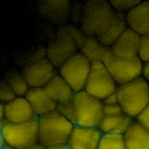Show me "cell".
Masks as SVG:
<instances>
[{
    "mask_svg": "<svg viewBox=\"0 0 149 149\" xmlns=\"http://www.w3.org/2000/svg\"><path fill=\"white\" fill-rule=\"evenodd\" d=\"M110 48L104 46L95 36H84L83 39L79 46L78 52L93 63H102L105 56L109 53Z\"/></svg>",
    "mask_w": 149,
    "mask_h": 149,
    "instance_id": "obj_18",
    "label": "cell"
},
{
    "mask_svg": "<svg viewBox=\"0 0 149 149\" xmlns=\"http://www.w3.org/2000/svg\"><path fill=\"white\" fill-rule=\"evenodd\" d=\"M125 17L129 29L140 36L149 34V1H139Z\"/></svg>",
    "mask_w": 149,
    "mask_h": 149,
    "instance_id": "obj_13",
    "label": "cell"
},
{
    "mask_svg": "<svg viewBox=\"0 0 149 149\" xmlns=\"http://www.w3.org/2000/svg\"><path fill=\"white\" fill-rule=\"evenodd\" d=\"M116 88L118 85L104 63L101 62L91 63L84 91L102 102L107 96L114 93Z\"/></svg>",
    "mask_w": 149,
    "mask_h": 149,
    "instance_id": "obj_9",
    "label": "cell"
},
{
    "mask_svg": "<svg viewBox=\"0 0 149 149\" xmlns=\"http://www.w3.org/2000/svg\"><path fill=\"white\" fill-rule=\"evenodd\" d=\"M116 93L120 108L132 119L136 118L149 104V83L143 77L118 85Z\"/></svg>",
    "mask_w": 149,
    "mask_h": 149,
    "instance_id": "obj_2",
    "label": "cell"
},
{
    "mask_svg": "<svg viewBox=\"0 0 149 149\" xmlns=\"http://www.w3.org/2000/svg\"><path fill=\"white\" fill-rule=\"evenodd\" d=\"M15 97V94L13 93L6 81L4 80L0 82V102L1 104H7V102L13 100Z\"/></svg>",
    "mask_w": 149,
    "mask_h": 149,
    "instance_id": "obj_25",
    "label": "cell"
},
{
    "mask_svg": "<svg viewBox=\"0 0 149 149\" xmlns=\"http://www.w3.org/2000/svg\"><path fill=\"white\" fill-rule=\"evenodd\" d=\"M44 90L57 105L70 102L74 94L72 88L58 74L50 79Z\"/></svg>",
    "mask_w": 149,
    "mask_h": 149,
    "instance_id": "obj_19",
    "label": "cell"
},
{
    "mask_svg": "<svg viewBox=\"0 0 149 149\" xmlns=\"http://www.w3.org/2000/svg\"><path fill=\"white\" fill-rule=\"evenodd\" d=\"M102 135L98 128L74 125L67 146L70 149H97Z\"/></svg>",
    "mask_w": 149,
    "mask_h": 149,
    "instance_id": "obj_11",
    "label": "cell"
},
{
    "mask_svg": "<svg viewBox=\"0 0 149 149\" xmlns=\"http://www.w3.org/2000/svg\"><path fill=\"white\" fill-rule=\"evenodd\" d=\"M127 28L128 26L125 15L114 12L109 22L102 28L100 34L95 37H97V39L104 46L110 48Z\"/></svg>",
    "mask_w": 149,
    "mask_h": 149,
    "instance_id": "obj_15",
    "label": "cell"
},
{
    "mask_svg": "<svg viewBox=\"0 0 149 149\" xmlns=\"http://www.w3.org/2000/svg\"><path fill=\"white\" fill-rule=\"evenodd\" d=\"M134 120L149 130V104Z\"/></svg>",
    "mask_w": 149,
    "mask_h": 149,
    "instance_id": "obj_26",
    "label": "cell"
},
{
    "mask_svg": "<svg viewBox=\"0 0 149 149\" xmlns=\"http://www.w3.org/2000/svg\"><path fill=\"white\" fill-rule=\"evenodd\" d=\"M142 77L149 83V62L143 63V70H142Z\"/></svg>",
    "mask_w": 149,
    "mask_h": 149,
    "instance_id": "obj_28",
    "label": "cell"
},
{
    "mask_svg": "<svg viewBox=\"0 0 149 149\" xmlns=\"http://www.w3.org/2000/svg\"><path fill=\"white\" fill-rule=\"evenodd\" d=\"M102 104H118V96H116V91L114 93H112L109 96H107L105 99L102 101Z\"/></svg>",
    "mask_w": 149,
    "mask_h": 149,
    "instance_id": "obj_27",
    "label": "cell"
},
{
    "mask_svg": "<svg viewBox=\"0 0 149 149\" xmlns=\"http://www.w3.org/2000/svg\"><path fill=\"white\" fill-rule=\"evenodd\" d=\"M84 36L81 30L76 27L63 28L59 32L57 38L49 45L47 58L55 67H60L68 58L78 52Z\"/></svg>",
    "mask_w": 149,
    "mask_h": 149,
    "instance_id": "obj_3",
    "label": "cell"
},
{
    "mask_svg": "<svg viewBox=\"0 0 149 149\" xmlns=\"http://www.w3.org/2000/svg\"><path fill=\"white\" fill-rule=\"evenodd\" d=\"M109 1L92 0L82 4L79 18L80 30L85 36H97L113 16Z\"/></svg>",
    "mask_w": 149,
    "mask_h": 149,
    "instance_id": "obj_4",
    "label": "cell"
},
{
    "mask_svg": "<svg viewBox=\"0 0 149 149\" xmlns=\"http://www.w3.org/2000/svg\"><path fill=\"white\" fill-rule=\"evenodd\" d=\"M140 36L129 28L110 47L112 54L118 57H137Z\"/></svg>",
    "mask_w": 149,
    "mask_h": 149,
    "instance_id": "obj_14",
    "label": "cell"
},
{
    "mask_svg": "<svg viewBox=\"0 0 149 149\" xmlns=\"http://www.w3.org/2000/svg\"><path fill=\"white\" fill-rule=\"evenodd\" d=\"M102 63L118 86L142 77L143 63L138 57H118L109 51Z\"/></svg>",
    "mask_w": 149,
    "mask_h": 149,
    "instance_id": "obj_7",
    "label": "cell"
},
{
    "mask_svg": "<svg viewBox=\"0 0 149 149\" xmlns=\"http://www.w3.org/2000/svg\"><path fill=\"white\" fill-rule=\"evenodd\" d=\"M47 149H70L69 146L67 144H60V146H51V147H49Z\"/></svg>",
    "mask_w": 149,
    "mask_h": 149,
    "instance_id": "obj_32",
    "label": "cell"
},
{
    "mask_svg": "<svg viewBox=\"0 0 149 149\" xmlns=\"http://www.w3.org/2000/svg\"><path fill=\"white\" fill-rule=\"evenodd\" d=\"M5 121L9 123H23L36 118L25 97H15L4 104Z\"/></svg>",
    "mask_w": 149,
    "mask_h": 149,
    "instance_id": "obj_12",
    "label": "cell"
},
{
    "mask_svg": "<svg viewBox=\"0 0 149 149\" xmlns=\"http://www.w3.org/2000/svg\"><path fill=\"white\" fill-rule=\"evenodd\" d=\"M32 107L36 118L53 112L56 110L57 104L46 92L44 88H32L24 96Z\"/></svg>",
    "mask_w": 149,
    "mask_h": 149,
    "instance_id": "obj_16",
    "label": "cell"
},
{
    "mask_svg": "<svg viewBox=\"0 0 149 149\" xmlns=\"http://www.w3.org/2000/svg\"><path fill=\"white\" fill-rule=\"evenodd\" d=\"M3 149H10V148H8V147H7V146H6V147H4Z\"/></svg>",
    "mask_w": 149,
    "mask_h": 149,
    "instance_id": "obj_33",
    "label": "cell"
},
{
    "mask_svg": "<svg viewBox=\"0 0 149 149\" xmlns=\"http://www.w3.org/2000/svg\"><path fill=\"white\" fill-rule=\"evenodd\" d=\"M22 74L30 88H44L50 79L57 74L56 67L48 60L46 55L32 60L23 68Z\"/></svg>",
    "mask_w": 149,
    "mask_h": 149,
    "instance_id": "obj_10",
    "label": "cell"
},
{
    "mask_svg": "<svg viewBox=\"0 0 149 149\" xmlns=\"http://www.w3.org/2000/svg\"><path fill=\"white\" fill-rule=\"evenodd\" d=\"M91 67L90 61L80 52H77L59 67L58 74L76 93L84 91Z\"/></svg>",
    "mask_w": 149,
    "mask_h": 149,
    "instance_id": "obj_8",
    "label": "cell"
},
{
    "mask_svg": "<svg viewBox=\"0 0 149 149\" xmlns=\"http://www.w3.org/2000/svg\"><path fill=\"white\" fill-rule=\"evenodd\" d=\"M5 81L11 88V91L16 97H24L29 91V86L27 85L22 74L18 72H12L6 77Z\"/></svg>",
    "mask_w": 149,
    "mask_h": 149,
    "instance_id": "obj_21",
    "label": "cell"
},
{
    "mask_svg": "<svg viewBox=\"0 0 149 149\" xmlns=\"http://www.w3.org/2000/svg\"><path fill=\"white\" fill-rule=\"evenodd\" d=\"M6 146L10 149H22L38 143L37 118L23 123L5 122L1 125Z\"/></svg>",
    "mask_w": 149,
    "mask_h": 149,
    "instance_id": "obj_6",
    "label": "cell"
},
{
    "mask_svg": "<svg viewBox=\"0 0 149 149\" xmlns=\"http://www.w3.org/2000/svg\"><path fill=\"white\" fill-rule=\"evenodd\" d=\"M97 149H127L123 135L102 134Z\"/></svg>",
    "mask_w": 149,
    "mask_h": 149,
    "instance_id": "obj_22",
    "label": "cell"
},
{
    "mask_svg": "<svg viewBox=\"0 0 149 149\" xmlns=\"http://www.w3.org/2000/svg\"><path fill=\"white\" fill-rule=\"evenodd\" d=\"M4 147H6V143H5V140L2 134L1 127H0V149H3Z\"/></svg>",
    "mask_w": 149,
    "mask_h": 149,
    "instance_id": "obj_31",
    "label": "cell"
},
{
    "mask_svg": "<svg viewBox=\"0 0 149 149\" xmlns=\"http://www.w3.org/2000/svg\"><path fill=\"white\" fill-rule=\"evenodd\" d=\"M134 119L130 118L124 112L113 115H104L98 129L102 134L123 135Z\"/></svg>",
    "mask_w": 149,
    "mask_h": 149,
    "instance_id": "obj_17",
    "label": "cell"
},
{
    "mask_svg": "<svg viewBox=\"0 0 149 149\" xmlns=\"http://www.w3.org/2000/svg\"><path fill=\"white\" fill-rule=\"evenodd\" d=\"M22 149H47V148L42 146V144H40L39 143H36L35 144H32L30 146H27V147L22 148Z\"/></svg>",
    "mask_w": 149,
    "mask_h": 149,
    "instance_id": "obj_30",
    "label": "cell"
},
{
    "mask_svg": "<svg viewBox=\"0 0 149 149\" xmlns=\"http://www.w3.org/2000/svg\"><path fill=\"white\" fill-rule=\"evenodd\" d=\"M38 143L46 148L67 144L74 124L57 110L37 118Z\"/></svg>",
    "mask_w": 149,
    "mask_h": 149,
    "instance_id": "obj_1",
    "label": "cell"
},
{
    "mask_svg": "<svg viewBox=\"0 0 149 149\" xmlns=\"http://www.w3.org/2000/svg\"><path fill=\"white\" fill-rule=\"evenodd\" d=\"M123 137L127 149H149V130L135 120Z\"/></svg>",
    "mask_w": 149,
    "mask_h": 149,
    "instance_id": "obj_20",
    "label": "cell"
},
{
    "mask_svg": "<svg viewBox=\"0 0 149 149\" xmlns=\"http://www.w3.org/2000/svg\"><path fill=\"white\" fill-rule=\"evenodd\" d=\"M72 102L74 125L98 128L104 116V104L102 101L82 91L74 93Z\"/></svg>",
    "mask_w": 149,
    "mask_h": 149,
    "instance_id": "obj_5",
    "label": "cell"
},
{
    "mask_svg": "<svg viewBox=\"0 0 149 149\" xmlns=\"http://www.w3.org/2000/svg\"><path fill=\"white\" fill-rule=\"evenodd\" d=\"M5 122V115H4V104L0 102V127Z\"/></svg>",
    "mask_w": 149,
    "mask_h": 149,
    "instance_id": "obj_29",
    "label": "cell"
},
{
    "mask_svg": "<svg viewBox=\"0 0 149 149\" xmlns=\"http://www.w3.org/2000/svg\"><path fill=\"white\" fill-rule=\"evenodd\" d=\"M137 57L143 63L149 62V34L140 36Z\"/></svg>",
    "mask_w": 149,
    "mask_h": 149,
    "instance_id": "obj_24",
    "label": "cell"
},
{
    "mask_svg": "<svg viewBox=\"0 0 149 149\" xmlns=\"http://www.w3.org/2000/svg\"><path fill=\"white\" fill-rule=\"evenodd\" d=\"M138 2L139 1H134V0H114V1H109V4L114 12L126 15L136 6Z\"/></svg>",
    "mask_w": 149,
    "mask_h": 149,
    "instance_id": "obj_23",
    "label": "cell"
}]
</instances>
